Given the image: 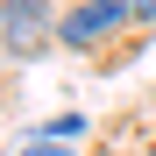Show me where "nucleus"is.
<instances>
[{"label":"nucleus","mask_w":156,"mask_h":156,"mask_svg":"<svg viewBox=\"0 0 156 156\" xmlns=\"http://www.w3.org/2000/svg\"><path fill=\"white\" fill-rule=\"evenodd\" d=\"M0 14H7V57H29V50L43 43V0H7V7H0Z\"/></svg>","instance_id":"2"},{"label":"nucleus","mask_w":156,"mask_h":156,"mask_svg":"<svg viewBox=\"0 0 156 156\" xmlns=\"http://www.w3.org/2000/svg\"><path fill=\"white\" fill-rule=\"evenodd\" d=\"M128 7L142 14V29H149V21H156V0H128Z\"/></svg>","instance_id":"5"},{"label":"nucleus","mask_w":156,"mask_h":156,"mask_svg":"<svg viewBox=\"0 0 156 156\" xmlns=\"http://www.w3.org/2000/svg\"><path fill=\"white\" fill-rule=\"evenodd\" d=\"M21 156H71V149H64V142H29Z\"/></svg>","instance_id":"4"},{"label":"nucleus","mask_w":156,"mask_h":156,"mask_svg":"<svg viewBox=\"0 0 156 156\" xmlns=\"http://www.w3.org/2000/svg\"><path fill=\"white\" fill-rule=\"evenodd\" d=\"M135 7H128V0H78V7L57 21V36L71 43V50H107L114 36H128V29H135Z\"/></svg>","instance_id":"1"},{"label":"nucleus","mask_w":156,"mask_h":156,"mask_svg":"<svg viewBox=\"0 0 156 156\" xmlns=\"http://www.w3.org/2000/svg\"><path fill=\"white\" fill-rule=\"evenodd\" d=\"M71 135H85V114H57V121L29 128V142H71Z\"/></svg>","instance_id":"3"}]
</instances>
